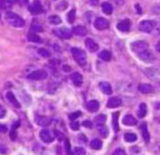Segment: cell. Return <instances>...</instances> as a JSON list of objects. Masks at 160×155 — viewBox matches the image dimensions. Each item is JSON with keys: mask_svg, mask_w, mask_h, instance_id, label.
<instances>
[{"mask_svg": "<svg viewBox=\"0 0 160 155\" xmlns=\"http://www.w3.org/2000/svg\"><path fill=\"white\" fill-rule=\"evenodd\" d=\"M5 18L9 24L15 28H21L25 24L24 20L20 16L13 12L6 13Z\"/></svg>", "mask_w": 160, "mask_h": 155, "instance_id": "obj_1", "label": "cell"}, {"mask_svg": "<svg viewBox=\"0 0 160 155\" xmlns=\"http://www.w3.org/2000/svg\"><path fill=\"white\" fill-rule=\"evenodd\" d=\"M71 53L74 59L80 66L86 65V64H87V55L84 50L74 47V48L71 49Z\"/></svg>", "mask_w": 160, "mask_h": 155, "instance_id": "obj_2", "label": "cell"}, {"mask_svg": "<svg viewBox=\"0 0 160 155\" xmlns=\"http://www.w3.org/2000/svg\"><path fill=\"white\" fill-rule=\"evenodd\" d=\"M131 49L134 53L139 56L148 50V44L145 41H136L131 43Z\"/></svg>", "mask_w": 160, "mask_h": 155, "instance_id": "obj_3", "label": "cell"}, {"mask_svg": "<svg viewBox=\"0 0 160 155\" xmlns=\"http://www.w3.org/2000/svg\"><path fill=\"white\" fill-rule=\"evenodd\" d=\"M48 77V74L44 70H37L31 72L30 75H28V78L34 81H41L44 80Z\"/></svg>", "mask_w": 160, "mask_h": 155, "instance_id": "obj_4", "label": "cell"}, {"mask_svg": "<svg viewBox=\"0 0 160 155\" xmlns=\"http://www.w3.org/2000/svg\"><path fill=\"white\" fill-rule=\"evenodd\" d=\"M94 25H95V28L97 30H98V31H103V30H106L107 28H109V22L106 18L98 17V18L95 19V22H94Z\"/></svg>", "mask_w": 160, "mask_h": 155, "instance_id": "obj_5", "label": "cell"}, {"mask_svg": "<svg viewBox=\"0 0 160 155\" xmlns=\"http://www.w3.org/2000/svg\"><path fill=\"white\" fill-rule=\"evenodd\" d=\"M155 26L154 22L151 21V20H142L140 23H139V30L142 32L149 33L153 30Z\"/></svg>", "mask_w": 160, "mask_h": 155, "instance_id": "obj_6", "label": "cell"}, {"mask_svg": "<svg viewBox=\"0 0 160 155\" xmlns=\"http://www.w3.org/2000/svg\"><path fill=\"white\" fill-rule=\"evenodd\" d=\"M53 32L58 37L61 38V39H70L72 36L71 32H70V30H68L66 28H57V29L53 30Z\"/></svg>", "mask_w": 160, "mask_h": 155, "instance_id": "obj_7", "label": "cell"}, {"mask_svg": "<svg viewBox=\"0 0 160 155\" xmlns=\"http://www.w3.org/2000/svg\"><path fill=\"white\" fill-rule=\"evenodd\" d=\"M40 138L44 142H46V143H49L54 140L52 134L48 129H42L40 132Z\"/></svg>", "mask_w": 160, "mask_h": 155, "instance_id": "obj_8", "label": "cell"}, {"mask_svg": "<svg viewBox=\"0 0 160 155\" xmlns=\"http://www.w3.org/2000/svg\"><path fill=\"white\" fill-rule=\"evenodd\" d=\"M29 11L33 14H38L42 12V6L38 0H34L28 7Z\"/></svg>", "mask_w": 160, "mask_h": 155, "instance_id": "obj_9", "label": "cell"}, {"mask_svg": "<svg viewBox=\"0 0 160 155\" xmlns=\"http://www.w3.org/2000/svg\"><path fill=\"white\" fill-rule=\"evenodd\" d=\"M84 43H85V46L87 47L88 49L90 52H92V53H93V52L98 51V48H99L98 44H97L95 41L92 40V39H90V38L86 39Z\"/></svg>", "mask_w": 160, "mask_h": 155, "instance_id": "obj_10", "label": "cell"}, {"mask_svg": "<svg viewBox=\"0 0 160 155\" xmlns=\"http://www.w3.org/2000/svg\"><path fill=\"white\" fill-rule=\"evenodd\" d=\"M73 85L76 86H81L83 84V76L78 72H74L70 75Z\"/></svg>", "mask_w": 160, "mask_h": 155, "instance_id": "obj_11", "label": "cell"}, {"mask_svg": "<svg viewBox=\"0 0 160 155\" xmlns=\"http://www.w3.org/2000/svg\"><path fill=\"white\" fill-rule=\"evenodd\" d=\"M117 29L122 32H128L131 28V21L129 20H124L120 21L117 24Z\"/></svg>", "mask_w": 160, "mask_h": 155, "instance_id": "obj_12", "label": "cell"}, {"mask_svg": "<svg viewBox=\"0 0 160 155\" xmlns=\"http://www.w3.org/2000/svg\"><path fill=\"white\" fill-rule=\"evenodd\" d=\"M122 104L121 99L119 97H111L107 102V106L109 108H116Z\"/></svg>", "mask_w": 160, "mask_h": 155, "instance_id": "obj_13", "label": "cell"}, {"mask_svg": "<svg viewBox=\"0 0 160 155\" xmlns=\"http://www.w3.org/2000/svg\"><path fill=\"white\" fill-rule=\"evenodd\" d=\"M99 88L104 94H106V95H111L112 94V87H111L110 84L107 81H101L99 83Z\"/></svg>", "mask_w": 160, "mask_h": 155, "instance_id": "obj_14", "label": "cell"}, {"mask_svg": "<svg viewBox=\"0 0 160 155\" xmlns=\"http://www.w3.org/2000/svg\"><path fill=\"white\" fill-rule=\"evenodd\" d=\"M140 128H141V131H142V135L144 140L145 141V142H149L150 134L148 131V125H147L146 122L142 123Z\"/></svg>", "mask_w": 160, "mask_h": 155, "instance_id": "obj_15", "label": "cell"}, {"mask_svg": "<svg viewBox=\"0 0 160 155\" xmlns=\"http://www.w3.org/2000/svg\"><path fill=\"white\" fill-rule=\"evenodd\" d=\"M87 108L90 112H96L99 109V103L95 100H90L87 103Z\"/></svg>", "mask_w": 160, "mask_h": 155, "instance_id": "obj_16", "label": "cell"}, {"mask_svg": "<svg viewBox=\"0 0 160 155\" xmlns=\"http://www.w3.org/2000/svg\"><path fill=\"white\" fill-rule=\"evenodd\" d=\"M88 31L84 26H81V25H78V26L74 27L72 29V33L74 34L75 35L78 36H84L87 34Z\"/></svg>", "mask_w": 160, "mask_h": 155, "instance_id": "obj_17", "label": "cell"}, {"mask_svg": "<svg viewBox=\"0 0 160 155\" xmlns=\"http://www.w3.org/2000/svg\"><path fill=\"white\" fill-rule=\"evenodd\" d=\"M6 98H7V100H9V102L12 105V106H14L17 108L20 107V103H19L18 100H17V98H16V96H14V94L12 93V92H8L7 93H6Z\"/></svg>", "mask_w": 160, "mask_h": 155, "instance_id": "obj_18", "label": "cell"}, {"mask_svg": "<svg viewBox=\"0 0 160 155\" xmlns=\"http://www.w3.org/2000/svg\"><path fill=\"white\" fill-rule=\"evenodd\" d=\"M123 124L128 126H133L137 124V120L131 114H127L123 118Z\"/></svg>", "mask_w": 160, "mask_h": 155, "instance_id": "obj_19", "label": "cell"}, {"mask_svg": "<svg viewBox=\"0 0 160 155\" xmlns=\"http://www.w3.org/2000/svg\"><path fill=\"white\" fill-rule=\"evenodd\" d=\"M138 90L143 94L151 93L153 91V87L149 84H140L138 85Z\"/></svg>", "mask_w": 160, "mask_h": 155, "instance_id": "obj_20", "label": "cell"}, {"mask_svg": "<svg viewBox=\"0 0 160 155\" xmlns=\"http://www.w3.org/2000/svg\"><path fill=\"white\" fill-rule=\"evenodd\" d=\"M102 9L104 13H106V15H111L112 13V11H113V8H112V5L109 3L107 2H105L102 5Z\"/></svg>", "mask_w": 160, "mask_h": 155, "instance_id": "obj_21", "label": "cell"}, {"mask_svg": "<svg viewBox=\"0 0 160 155\" xmlns=\"http://www.w3.org/2000/svg\"><path fill=\"white\" fill-rule=\"evenodd\" d=\"M147 114V106L145 103H142L139 105L138 111V116L140 118H143Z\"/></svg>", "mask_w": 160, "mask_h": 155, "instance_id": "obj_22", "label": "cell"}, {"mask_svg": "<svg viewBox=\"0 0 160 155\" xmlns=\"http://www.w3.org/2000/svg\"><path fill=\"white\" fill-rule=\"evenodd\" d=\"M98 57L104 61H109L111 59V58H112V54L108 50H102L98 54Z\"/></svg>", "mask_w": 160, "mask_h": 155, "instance_id": "obj_23", "label": "cell"}, {"mask_svg": "<svg viewBox=\"0 0 160 155\" xmlns=\"http://www.w3.org/2000/svg\"><path fill=\"white\" fill-rule=\"evenodd\" d=\"M28 39L29 42H34V43H41V42H42V39H41L38 34H36L34 32H31L28 34Z\"/></svg>", "mask_w": 160, "mask_h": 155, "instance_id": "obj_24", "label": "cell"}, {"mask_svg": "<svg viewBox=\"0 0 160 155\" xmlns=\"http://www.w3.org/2000/svg\"><path fill=\"white\" fill-rule=\"evenodd\" d=\"M112 124L113 126V129L115 132L119 131V123H118V119H119V112H114L112 115Z\"/></svg>", "mask_w": 160, "mask_h": 155, "instance_id": "obj_25", "label": "cell"}, {"mask_svg": "<svg viewBox=\"0 0 160 155\" xmlns=\"http://www.w3.org/2000/svg\"><path fill=\"white\" fill-rule=\"evenodd\" d=\"M37 122L38 125H42V126H47L49 125L50 120L48 117H42V116H38L37 119Z\"/></svg>", "mask_w": 160, "mask_h": 155, "instance_id": "obj_26", "label": "cell"}, {"mask_svg": "<svg viewBox=\"0 0 160 155\" xmlns=\"http://www.w3.org/2000/svg\"><path fill=\"white\" fill-rule=\"evenodd\" d=\"M97 127H98V131L99 132V133L102 137H108V136H109V130H108L107 127L105 126L104 125H97Z\"/></svg>", "mask_w": 160, "mask_h": 155, "instance_id": "obj_27", "label": "cell"}, {"mask_svg": "<svg viewBox=\"0 0 160 155\" xmlns=\"http://www.w3.org/2000/svg\"><path fill=\"white\" fill-rule=\"evenodd\" d=\"M48 21L50 23L53 25H58L59 23H61L62 20H61L60 17L57 15H51L48 17Z\"/></svg>", "mask_w": 160, "mask_h": 155, "instance_id": "obj_28", "label": "cell"}, {"mask_svg": "<svg viewBox=\"0 0 160 155\" xmlns=\"http://www.w3.org/2000/svg\"><path fill=\"white\" fill-rule=\"evenodd\" d=\"M138 136L134 133H126L124 135V140L128 142H134L137 140Z\"/></svg>", "mask_w": 160, "mask_h": 155, "instance_id": "obj_29", "label": "cell"}, {"mask_svg": "<svg viewBox=\"0 0 160 155\" xmlns=\"http://www.w3.org/2000/svg\"><path fill=\"white\" fill-rule=\"evenodd\" d=\"M91 147L95 150H100L102 147V142L98 139H95L91 142Z\"/></svg>", "mask_w": 160, "mask_h": 155, "instance_id": "obj_30", "label": "cell"}, {"mask_svg": "<svg viewBox=\"0 0 160 155\" xmlns=\"http://www.w3.org/2000/svg\"><path fill=\"white\" fill-rule=\"evenodd\" d=\"M138 56L141 59H142V60H144V61H147V62H148V61L151 60L152 55L151 52H150L149 50H147L146 52L142 53V54L139 55Z\"/></svg>", "mask_w": 160, "mask_h": 155, "instance_id": "obj_31", "label": "cell"}, {"mask_svg": "<svg viewBox=\"0 0 160 155\" xmlns=\"http://www.w3.org/2000/svg\"><path fill=\"white\" fill-rule=\"evenodd\" d=\"M67 19L70 23H73V22L75 20V19H76V9H71V10L67 13Z\"/></svg>", "mask_w": 160, "mask_h": 155, "instance_id": "obj_32", "label": "cell"}, {"mask_svg": "<svg viewBox=\"0 0 160 155\" xmlns=\"http://www.w3.org/2000/svg\"><path fill=\"white\" fill-rule=\"evenodd\" d=\"M106 120V116L104 115V114H100V115H98L96 117H95V123L97 124V125H104L105 121Z\"/></svg>", "mask_w": 160, "mask_h": 155, "instance_id": "obj_33", "label": "cell"}, {"mask_svg": "<svg viewBox=\"0 0 160 155\" xmlns=\"http://www.w3.org/2000/svg\"><path fill=\"white\" fill-rule=\"evenodd\" d=\"M31 30L32 32H41L43 29L38 23H33L31 27Z\"/></svg>", "mask_w": 160, "mask_h": 155, "instance_id": "obj_34", "label": "cell"}, {"mask_svg": "<svg viewBox=\"0 0 160 155\" xmlns=\"http://www.w3.org/2000/svg\"><path fill=\"white\" fill-rule=\"evenodd\" d=\"M38 54L40 55L42 57H49L50 56V53L46 49L41 48L38 49Z\"/></svg>", "mask_w": 160, "mask_h": 155, "instance_id": "obj_35", "label": "cell"}, {"mask_svg": "<svg viewBox=\"0 0 160 155\" xmlns=\"http://www.w3.org/2000/svg\"><path fill=\"white\" fill-rule=\"evenodd\" d=\"M67 6H68V4H67V3L66 1H62L60 2V3H59V4L56 6V8H57L58 10H65L67 8Z\"/></svg>", "mask_w": 160, "mask_h": 155, "instance_id": "obj_36", "label": "cell"}, {"mask_svg": "<svg viewBox=\"0 0 160 155\" xmlns=\"http://www.w3.org/2000/svg\"><path fill=\"white\" fill-rule=\"evenodd\" d=\"M65 150L66 152L68 155H72V151H71V147H70V142L68 139H66L65 140Z\"/></svg>", "mask_w": 160, "mask_h": 155, "instance_id": "obj_37", "label": "cell"}, {"mask_svg": "<svg viewBox=\"0 0 160 155\" xmlns=\"http://www.w3.org/2000/svg\"><path fill=\"white\" fill-rule=\"evenodd\" d=\"M74 153L76 155H85V150L83 147H75Z\"/></svg>", "mask_w": 160, "mask_h": 155, "instance_id": "obj_38", "label": "cell"}, {"mask_svg": "<svg viewBox=\"0 0 160 155\" xmlns=\"http://www.w3.org/2000/svg\"><path fill=\"white\" fill-rule=\"evenodd\" d=\"M81 115V111H76V112L70 114V116H69V118H70L71 121H75L77 118H78V117H79Z\"/></svg>", "mask_w": 160, "mask_h": 155, "instance_id": "obj_39", "label": "cell"}, {"mask_svg": "<svg viewBox=\"0 0 160 155\" xmlns=\"http://www.w3.org/2000/svg\"><path fill=\"white\" fill-rule=\"evenodd\" d=\"M70 128H71V129L73 130V131H78L80 128L79 122L73 121L70 123Z\"/></svg>", "mask_w": 160, "mask_h": 155, "instance_id": "obj_40", "label": "cell"}, {"mask_svg": "<svg viewBox=\"0 0 160 155\" xmlns=\"http://www.w3.org/2000/svg\"><path fill=\"white\" fill-rule=\"evenodd\" d=\"M17 132H16V129L15 128H12V129H11V132H10V134H9V137H10V139H12V141H15L16 139H17Z\"/></svg>", "mask_w": 160, "mask_h": 155, "instance_id": "obj_41", "label": "cell"}, {"mask_svg": "<svg viewBox=\"0 0 160 155\" xmlns=\"http://www.w3.org/2000/svg\"><path fill=\"white\" fill-rule=\"evenodd\" d=\"M112 155H126V153H125V151L123 149L119 148L117 149V150L113 152Z\"/></svg>", "mask_w": 160, "mask_h": 155, "instance_id": "obj_42", "label": "cell"}, {"mask_svg": "<svg viewBox=\"0 0 160 155\" xmlns=\"http://www.w3.org/2000/svg\"><path fill=\"white\" fill-rule=\"evenodd\" d=\"M16 2H17V0H5L6 7H11Z\"/></svg>", "mask_w": 160, "mask_h": 155, "instance_id": "obj_43", "label": "cell"}, {"mask_svg": "<svg viewBox=\"0 0 160 155\" xmlns=\"http://www.w3.org/2000/svg\"><path fill=\"white\" fill-rule=\"evenodd\" d=\"M5 115H6V110H5V108L0 104V118L4 117Z\"/></svg>", "mask_w": 160, "mask_h": 155, "instance_id": "obj_44", "label": "cell"}, {"mask_svg": "<svg viewBox=\"0 0 160 155\" xmlns=\"http://www.w3.org/2000/svg\"><path fill=\"white\" fill-rule=\"evenodd\" d=\"M82 125H84V127H86V128H92V124L90 121H84L83 122Z\"/></svg>", "mask_w": 160, "mask_h": 155, "instance_id": "obj_45", "label": "cell"}, {"mask_svg": "<svg viewBox=\"0 0 160 155\" xmlns=\"http://www.w3.org/2000/svg\"><path fill=\"white\" fill-rule=\"evenodd\" d=\"M99 0H89V3L92 6H96L98 5Z\"/></svg>", "mask_w": 160, "mask_h": 155, "instance_id": "obj_46", "label": "cell"}, {"mask_svg": "<svg viewBox=\"0 0 160 155\" xmlns=\"http://www.w3.org/2000/svg\"><path fill=\"white\" fill-rule=\"evenodd\" d=\"M7 131V128L6 125L0 124V132H6Z\"/></svg>", "mask_w": 160, "mask_h": 155, "instance_id": "obj_47", "label": "cell"}, {"mask_svg": "<svg viewBox=\"0 0 160 155\" xmlns=\"http://www.w3.org/2000/svg\"><path fill=\"white\" fill-rule=\"evenodd\" d=\"M5 8H6L5 0H0V9H5Z\"/></svg>", "mask_w": 160, "mask_h": 155, "instance_id": "obj_48", "label": "cell"}, {"mask_svg": "<svg viewBox=\"0 0 160 155\" xmlns=\"http://www.w3.org/2000/svg\"><path fill=\"white\" fill-rule=\"evenodd\" d=\"M156 49L157 50V51L159 52V53H160V42H159L157 44H156Z\"/></svg>", "mask_w": 160, "mask_h": 155, "instance_id": "obj_49", "label": "cell"}, {"mask_svg": "<svg viewBox=\"0 0 160 155\" xmlns=\"http://www.w3.org/2000/svg\"><path fill=\"white\" fill-rule=\"evenodd\" d=\"M0 18H1V14H0Z\"/></svg>", "mask_w": 160, "mask_h": 155, "instance_id": "obj_50", "label": "cell"}, {"mask_svg": "<svg viewBox=\"0 0 160 155\" xmlns=\"http://www.w3.org/2000/svg\"><path fill=\"white\" fill-rule=\"evenodd\" d=\"M17 1H19V0H17Z\"/></svg>", "mask_w": 160, "mask_h": 155, "instance_id": "obj_51", "label": "cell"}]
</instances>
